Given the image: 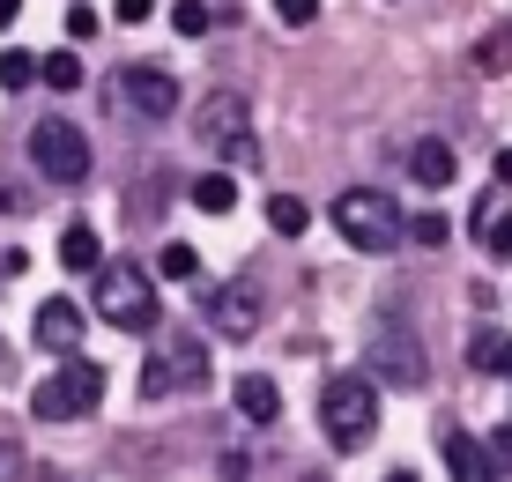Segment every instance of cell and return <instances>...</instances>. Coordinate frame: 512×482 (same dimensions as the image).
Here are the masks:
<instances>
[{"mask_svg":"<svg viewBox=\"0 0 512 482\" xmlns=\"http://www.w3.org/2000/svg\"><path fill=\"white\" fill-rule=\"evenodd\" d=\"M320 431L342 445V453H364L379 431V386L364 379V371H334L320 386Z\"/></svg>","mask_w":512,"mask_h":482,"instance_id":"6da1fadb","label":"cell"},{"mask_svg":"<svg viewBox=\"0 0 512 482\" xmlns=\"http://www.w3.org/2000/svg\"><path fill=\"white\" fill-rule=\"evenodd\" d=\"M334 230H342L357 253H394V245L409 238V216L394 208V193L349 186V193H334Z\"/></svg>","mask_w":512,"mask_h":482,"instance_id":"7a4b0ae2","label":"cell"},{"mask_svg":"<svg viewBox=\"0 0 512 482\" xmlns=\"http://www.w3.org/2000/svg\"><path fill=\"white\" fill-rule=\"evenodd\" d=\"M97 401H104V371L90 364V356H67L52 379H38L30 416H38V423H75V416H90Z\"/></svg>","mask_w":512,"mask_h":482,"instance_id":"3957f363","label":"cell"},{"mask_svg":"<svg viewBox=\"0 0 512 482\" xmlns=\"http://www.w3.org/2000/svg\"><path fill=\"white\" fill-rule=\"evenodd\" d=\"M97 319H112L119 334H149L156 327V282L127 260L97 267Z\"/></svg>","mask_w":512,"mask_h":482,"instance_id":"277c9868","label":"cell"},{"mask_svg":"<svg viewBox=\"0 0 512 482\" xmlns=\"http://www.w3.org/2000/svg\"><path fill=\"white\" fill-rule=\"evenodd\" d=\"M193 141L216 156H231V164H253V112H245L238 89H216V97H201V112H193Z\"/></svg>","mask_w":512,"mask_h":482,"instance_id":"5b68a950","label":"cell"},{"mask_svg":"<svg viewBox=\"0 0 512 482\" xmlns=\"http://www.w3.org/2000/svg\"><path fill=\"white\" fill-rule=\"evenodd\" d=\"M171 386H179V394H208V349L193 342V334L156 342L149 364H141V394H149V401H164Z\"/></svg>","mask_w":512,"mask_h":482,"instance_id":"8992f818","label":"cell"},{"mask_svg":"<svg viewBox=\"0 0 512 482\" xmlns=\"http://www.w3.org/2000/svg\"><path fill=\"white\" fill-rule=\"evenodd\" d=\"M30 164L52 186H82L90 178V141H82V127H67V119H38L30 127Z\"/></svg>","mask_w":512,"mask_h":482,"instance_id":"52a82bcc","label":"cell"},{"mask_svg":"<svg viewBox=\"0 0 512 482\" xmlns=\"http://www.w3.org/2000/svg\"><path fill=\"white\" fill-rule=\"evenodd\" d=\"M364 371H379L386 386L416 394V386H423V342H416V334H401L394 319H379V327H372V349H364Z\"/></svg>","mask_w":512,"mask_h":482,"instance_id":"ba28073f","label":"cell"},{"mask_svg":"<svg viewBox=\"0 0 512 482\" xmlns=\"http://www.w3.org/2000/svg\"><path fill=\"white\" fill-rule=\"evenodd\" d=\"M119 89H127V104H134L141 119H171V112H179V75H171V67L134 60L127 75H119Z\"/></svg>","mask_w":512,"mask_h":482,"instance_id":"9c48e42d","label":"cell"},{"mask_svg":"<svg viewBox=\"0 0 512 482\" xmlns=\"http://www.w3.org/2000/svg\"><path fill=\"white\" fill-rule=\"evenodd\" d=\"M208 327H216V334H231V342H245V334H253L260 327V290H253V282H223V290H208Z\"/></svg>","mask_w":512,"mask_h":482,"instance_id":"30bf717a","label":"cell"},{"mask_svg":"<svg viewBox=\"0 0 512 482\" xmlns=\"http://www.w3.org/2000/svg\"><path fill=\"white\" fill-rule=\"evenodd\" d=\"M82 327H90V319H82V305H67V297H45L38 305V349H52V356H75V342H82Z\"/></svg>","mask_w":512,"mask_h":482,"instance_id":"8fae6325","label":"cell"},{"mask_svg":"<svg viewBox=\"0 0 512 482\" xmlns=\"http://www.w3.org/2000/svg\"><path fill=\"white\" fill-rule=\"evenodd\" d=\"M438 453H446L453 482H498V460H490V445H475L468 431H446V438H438Z\"/></svg>","mask_w":512,"mask_h":482,"instance_id":"7c38bea8","label":"cell"},{"mask_svg":"<svg viewBox=\"0 0 512 482\" xmlns=\"http://www.w3.org/2000/svg\"><path fill=\"white\" fill-rule=\"evenodd\" d=\"M468 371H483V379H505V371H512V334L475 327V334H468Z\"/></svg>","mask_w":512,"mask_h":482,"instance_id":"4fadbf2b","label":"cell"},{"mask_svg":"<svg viewBox=\"0 0 512 482\" xmlns=\"http://www.w3.org/2000/svg\"><path fill=\"white\" fill-rule=\"evenodd\" d=\"M409 171H416V186H453V171H461V156H453L446 149V141H416V149H409Z\"/></svg>","mask_w":512,"mask_h":482,"instance_id":"5bb4252c","label":"cell"},{"mask_svg":"<svg viewBox=\"0 0 512 482\" xmlns=\"http://www.w3.org/2000/svg\"><path fill=\"white\" fill-rule=\"evenodd\" d=\"M238 408H245V423H275L282 416V394H275L268 371H245L238 379Z\"/></svg>","mask_w":512,"mask_h":482,"instance_id":"9a60e30c","label":"cell"},{"mask_svg":"<svg viewBox=\"0 0 512 482\" xmlns=\"http://www.w3.org/2000/svg\"><path fill=\"white\" fill-rule=\"evenodd\" d=\"M60 260L75 267V275H97V260H104L97 230H90V223H67V230H60Z\"/></svg>","mask_w":512,"mask_h":482,"instance_id":"2e32d148","label":"cell"},{"mask_svg":"<svg viewBox=\"0 0 512 482\" xmlns=\"http://www.w3.org/2000/svg\"><path fill=\"white\" fill-rule=\"evenodd\" d=\"M193 208H201V216H231V208H238V178L231 171L193 178Z\"/></svg>","mask_w":512,"mask_h":482,"instance_id":"e0dca14e","label":"cell"},{"mask_svg":"<svg viewBox=\"0 0 512 482\" xmlns=\"http://www.w3.org/2000/svg\"><path fill=\"white\" fill-rule=\"evenodd\" d=\"M156 275H164V282H193V275H201V253H193L186 238H171L164 253H156Z\"/></svg>","mask_w":512,"mask_h":482,"instance_id":"ac0fdd59","label":"cell"},{"mask_svg":"<svg viewBox=\"0 0 512 482\" xmlns=\"http://www.w3.org/2000/svg\"><path fill=\"white\" fill-rule=\"evenodd\" d=\"M268 223L282 230V238H297V230H305V223H312V208H305V201H297V193H275V201H268Z\"/></svg>","mask_w":512,"mask_h":482,"instance_id":"d6986e66","label":"cell"},{"mask_svg":"<svg viewBox=\"0 0 512 482\" xmlns=\"http://www.w3.org/2000/svg\"><path fill=\"white\" fill-rule=\"evenodd\" d=\"M38 82H52V89H82V60H75V52H45V60H38Z\"/></svg>","mask_w":512,"mask_h":482,"instance_id":"ffe728a7","label":"cell"},{"mask_svg":"<svg viewBox=\"0 0 512 482\" xmlns=\"http://www.w3.org/2000/svg\"><path fill=\"white\" fill-rule=\"evenodd\" d=\"M475 67H483V75H505V67H512V23L490 30V38L475 45Z\"/></svg>","mask_w":512,"mask_h":482,"instance_id":"44dd1931","label":"cell"},{"mask_svg":"<svg viewBox=\"0 0 512 482\" xmlns=\"http://www.w3.org/2000/svg\"><path fill=\"white\" fill-rule=\"evenodd\" d=\"M208 23H216L208 0H179V8H171V30H179V38H208Z\"/></svg>","mask_w":512,"mask_h":482,"instance_id":"7402d4cb","label":"cell"},{"mask_svg":"<svg viewBox=\"0 0 512 482\" xmlns=\"http://www.w3.org/2000/svg\"><path fill=\"white\" fill-rule=\"evenodd\" d=\"M38 82V60L30 52H0V89H30Z\"/></svg>","mask_w":512,"mask_h":482,"instance_id":"603a6c76","label":"cell"},{"mask_svg":"<svg viewBox=\"0 0 512 482\" xmlns=\"http://www.w3.org/2000/svg\"><path fill=\"white\" fill-rule=\"evenodd\" d=\"M275 15L290 30H305V23H320V0H275Z\"/></svg>","mask_w":512,"mask_h":482,"instance_id":"cb8c5ba5","label":"cell"},{"mask_svg":"<svg viewBox=\"0 0 512 482\" xmlns=\"http://www.w3.org/2000/svg\"><path fill=\"white\" fill-rule=\"evenodd\" d=\"M409 238H416V245H446V238H453V223H446V216H416V223H409Z\"/></svg>","mask_w":512,"mask_h":482,"instance_id":"d4e9b609","label":"cell"},{"mask_svg":"<svg viewBox=\"0 0 512 482\" xmlns=\"http://www.w3.org/2000/svg\"><path fill=\"white\" fill-rule=\"evenodd\" d=\"M0 482H23V445H15V431H0Z\"/></svg>","mask_w":512,"mask_h":482,"instance_id":"484cf974","label":"cell"},{"mask_svg":"<svg viewBox=\"0 0 512 482\" xmlns=\"http://www.w3.org/2000/svg\"><path fill=\"white\" fill-rule=\"evenodd\" d=\"M483 238H490V253H498V260H512V216H490Z\"/></svg>","mask_w":512,"mask_h":482,"instance_id":"4316f807","label":"cell"},{"mask_svg":"<svg viewBox=\"0 0 512 482\" xmlns=\"http://www.w3.org/2000/svg\"><path fill=\"white\" fill-rule=\"evenodd\" d=\"M67 38H97V8H67Z\"/></svg>","mask_w":512,"mask_h":482,"instance_id":"83f0119b","label":"cell"},{"mask_svg":"<svg viewBox=\"0 0 512 482\" xmlns=\"http://www.w3.org/2000/svg\"><path fill=\"white\" fill-rule=\"evenodd\" d=\"M149 15H156V0H119L112 23H149Z\"/></svg>","mask_w":512,"mask_h":482,"instance_id":"f1b7e54d","label":"cell"},{"mask_svg":"<svg viewBox=\"0 0 512 482\" xmlns=\"http://www.w3.org/2000/svg\"><path fill=\"white\" fill-rule=\"evenodd\" d=\"M490 460H498V468L512 460V423H498V438H490Z\"/></svg>","mask_w":512,"mask_h":482,"instance_id":"f546056e","label":"cell"},{"mask_svg":"<svg viewBox=\"0 0 512 482\" xmlns=\"http://www.w3.org/2000/svg\"><path fill=\"white\" fill-rule=\"evenodd\" d=\"M15 15H23V0H0V30H8V23H15Z\"/></svg>","mask_w":512,"mask_h":482,"instance_id":"4dcf8cb0","label":"cell"},{"mask_svg":"<svg viewBox=\"0 0 512 482\" xmlns=\"http://www.w3.org/2000/svg\"><path fill=\"white\" fill-rule=\"evenodd\" d=\"M498 186H512V149H498Z\"/></svg>","mask_w":512,"mask_h":482,"instance_id":"1f68e13d","label":"cell"},{"mask_svg":"<svg viewBox=\"0 0 512 482\" xmlns=\"http://www.w3.org/2000/svg\"><path fill=\"white\" fill-rule=\"evenodd\" d=\"M386 482H416V468H394V475H386Z\"/></svg>","mask_w":512,"mask_h":482,"instance_id":"d6a6232c","label":"cell"},{"mask_svg":"<svg viewBox=\"0 0 512 482\" xmlns=\"http://www.w3.org/2000/svg\"><path fill=\"white\" fill-rule=\"evenodd\" d=\"M0 371H8V342H0Z\"/></svg>","mask_w":512,"mask_h":482,"instance_id":"836d02e7","label":"cell"}]
</instances>
